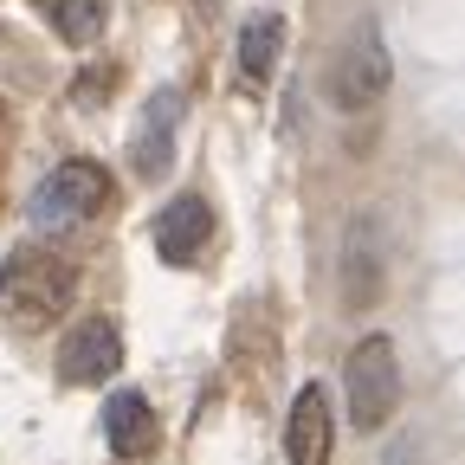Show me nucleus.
<instances>
[{"instance_id": "obj_1", "label": "nucleus", "mask_w": 465, "mask_h": 465, "mask_svg": "<svg viewBox=\"0 0 465 465\" xmlns=\"http://www.w3.org/2000/svg\"><path fill=\"white\" fill-rule=\"evenodd\" d=\"M78 298V265L52 246H20L0 265V323L7 330H45Z\"/></svg>"}, {"instance_id": "obj_2", "label": "nucleus", "mask_w": 465, "mask_h": 465, "mask_svg": "<svg viewBox=\"0 0 465 465\" xmlns=\"http://www.w3.org/2000/svg\"><path fill=\"white\" fill-rule=\"evenodd\" d=\"M104 201H110V174H104V162L72 155V162H58L45 182L33 188L26 220L45 226V232H65V226H84L91 213H104Z\"/></svg>"}, {"instance_id": "obj_3", "label": "nucleus", "mask_w": 465, "mask_h": 465, "mask_svg": "<svg viewBox=\"0 0 465 465\" xmlns=\"http://www.w3.org/2000/svg\"><path fill=\"white\" fill-rule=\"evenodd\" d=\"M349 414H356L362 433H381L394 420V407H401V356H394V342L388 336H362L356 349H349Z\"/></svg>"}, {"instance_id": "obj_4", "label": "nucleus", "mask_w": 465, "mask_h": 465, "mask_svg": "<svg viewBox=\"0 0 465 465\" xmlns=\"http://www.w3.org/2000/svg\"><path fill=\"white\" fill-rule=\"evenodd\" d=\"M388 78H394L388 45H381L375 26H362L356 39L342 45V58H336V104H342V110H362V104H375V97L388 91Z\"/></svg>"}, {"instance_id": "obj_5", "label": "nucleus", "mask_w": 465, "mask_h": 465, "mask_svg": "<svg viewBox=\"0 0 465 465\" xmlns=\"http://www.w3.org/2000/svg\"><path fill=\"white\" fill-rule=\"evenodd\" d=\"M207 232H213L207 194H174V201L155 213V259H168V265H194L201 246H207Z\"/></svg>"}, {"instance_id": "obj_6", "label": "nucleus", "mask_w": 465, "mask_h": 465, "mask_svg": "<svg viewBox=\"0 0 465 465\" xmlns=\"http://www.w3.org/2000/svg\"><path fill=\"white\" fill-rule=\"evenodd\" d=\"M58 369H65V381H104L124 369V336H116L110 317H91L65 336V349H58Z\"/></svg>"}, {"instance_id": "obj_7", "label": "nucleus", "mask_w": 465, "mask_h": 465, "mask_svg": "<svg viewBox=\"0 0 465 465\" xmlns=\"http://www.w3.org/2000/svg\"><path fill=\"white\" fill-rule=\"evenodd\" d=\"M375 298H381V220L362 213L349 226V240H342V304L362 311Z\"/></svg>"}, {"instance_id": "obj_8", "label": "nucleus", "mask_w": 465, "mask_h": 465, "mask_svg": "<svg viewBox=\"0 0 465 465\" xmlns=\"http://www.w3.org/2000/svg\"><path fill=\"white\" fill-rule=\"evenodd\" d=\"M182 91H155L149 104H143V124H136V143H130V155H136V168L149 174V182H155V174H168V162H174V130H182Z\"/></svg>"}, {"instance_id": "obj_9", "label": "nucleus", "mask_w": 465, "mask_h": 465, "mask_svg": "<svg viewBox=\"0 0 465 465\" xmlns=\"http://www.w3.org/2000/svg\"><path fill=\"white\" fill-rule=\"evenodd\" d=\"M284 452H291V465H330V394L317 381L298 388V401H291Z\"/></svg>"}, {"instance_id": "obj_10", "label": "nucleus", "mask_w": 465, "mask_h": 465, "mask_svg": "<svg viewBox=\"0 0 465 465\" xmlns=\"http://www.w3.org/2000/svg\"><path fill=\"white\" fill-rule=\"evenodd\" d=\"M104 440H110L116 459H143V452H155V414H149V401H143L136 388H124V394L104 401Z\"/></svg>"}, {"instance_id": "obj_11", "label": "nucleus", "mask_w": 465, "mask_h": 465, "mask_svg": "<svg viewBox=\"0 0 465 465\" xmlns=\"http://www.w3.org/2000/svg\"><path fill=\"white\" fill-rule=\"evenodd\" d=\"M278 58H284V20L278 14H252L240 26V84H272L278 72Z\"/></svg>"}, {"instance_id": "obj_12", "label": "nucleus", "mask_w": 465, "mask_h": 465, "mask_svg": "<svg viewBox=\"0 0 465 465\" xmlns=\"http://www.w3.org/2000/svg\"><path fill=\"white\" fill-rule=\"evenodd\" d=\"M104 14H110V0H58L52 7V26L65 45H91L104 33Z\"/></svg>"}, {"instance_id": "obj_13", "label": "nucleus", "mask_w": 465, "mask_h": 465, "mask_svg": "<svg viewBox=\"0 0 465 465\" xmlns=\"http://www.w3.org/2000/svg\"><path fill=\"white\" fill-rule=\"evenodd\" d=\"M188 7H194V14H201V20H213V14H220V7H226V0H188Z\"/></svg>"}]
</instances>
